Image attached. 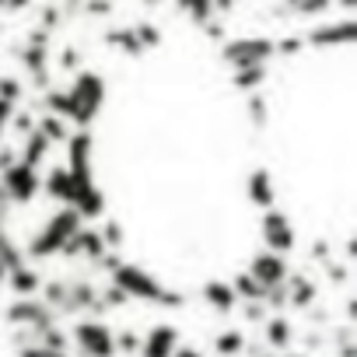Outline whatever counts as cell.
Returning <instances> with one entry per match:
<instances>
[{"label": "cell", "instance_id": "obj_1", "mask_svg": "<svg viewBox=\"0 0 357 357\" xmlns=\"http://www.w3.org/2000/svg\"><path fill=\"white\" fill-rule=\"evenodd\" d=\"M91 144L95 140H91L88 130H77L67 140V172H70V183H74L70 207H77V214L84 221L105 214V197H102V190L95 183V172H91Z\"/></svg>", "mask_w": 357, "mask_h": 357}, {"label": "cell", "instance_id": "obj_2", "mask_svg": "<svg viewBox=\"0 0 357 357\" xmlns=\"http://www.w3.org/2000/svg\"><path fill=\"white\" fill-rule=\"evenodd\" d=\"M102 102H105V81L95 74V70H81L67 91H46V105L50 112L77 123L81 130H88L95 123V116L102 112Z\"/></svg>", "mask_w": 357, "mask_h": 357}, {"label": "cell", "instance_id": "obj_3", "mask_svg": "<svg viewBox=\"0 0 357 357\" xmlns=\"http://www.w3.org/2000/svg\"><path fill=\"white\" fill-rule=\"evenodd\" d=\"M112 284H116V287H123V291L130 294V301H151V305H161V308H178V305L186 301V298H183V291L165 287L154 273H147L144 266L126 263V259L112 270Z\"/></svg>", "mask_w": 357, "mask_h": 357}, {"label": "cell", "instance_id": "obj_4", "mask_svg": "<svg viewBox=\"0 0 357 357\" xmlns=\"http://www.w3.org/2000/svg\"><path fill=\"white\" fill-rule=\"evenodd\" d=\"M84 225V218L77 214V207H70V204H63L50 221H46V228L29 242V256L32 259H50V256H60V249H63V242L77 231Z\"/></svg>", "mask_w": 357, "mask_h": 357}, {"label": "cell", "instance_id": "obj_5", "mask_svg": "<svg viewBox=\"0 0 357 357\" xmlns=\"http://www.w3.org/2000/svg\"><path fill=\"white\" fill-rule=\"evenodd\" d=\"M273 56H277V50H273V39H266V36L225 39V46H221V60H225L231 70H242V67H259V63H270Z\"/></svg>", "mask_w": 357, "mask_h": 357}, {"label": "cell", "instance_id": "obj_6", "mask_svg": "<svg viewBox=\"0 0 357 357\" xmlns=\"http://www.w3.org/2000/svg\"><path fill=\"white\" fill-rule=\"evenodd\" d=\"M43 190V178H39V168H29L22 161L8 165L0 172V193L8 197V204H32Z\"/></svg>", "mask_w": 357, "mask_h": 357}, {"label": "cell", "instance_id": "obj_7", "mask_svg": "<svg viewBox=\"0 0 357 357\" xmlns=\"http://www.w3.org/2000/svg\"><path fill=\"white\" fill-rule=\"evenodd\" d=\"M74 343L84 350V357H116V333L102 319H81L74 326Z\"/></svg>", "mask_w": 357, "mask_h": 357}, {"label": "cell", "instance_id": "obj_8", "mask_svg": "<svg viewBox=\"0 0 357 357\" xmlns=\"http://www.w3.org/2000/svg\"><path fill=\"white\" fill-rule=\"evenodd\" d=\"M4 319H8L11 326H18V329H29V333H36V329L56 322V319H53V308H50L46 301H36V294L11 301L8 312H4Z\"/></svg>", "mask_w": 357, "mask_h": 357}, {"label": "cell", "instance_id": "obj_9", "mask_svg": "<svg viewBox=\"0 0 357 357\" xmlns=\"http://www.w3.org/2000/svg\"><path fill=\"white\" fill-rule=\"evenodd\" d=\"M259 231H263V245L273 249V252H284V256H287V252L298 245V235H294L287 214L277 211V207L263 211V225H259Z\"/></svg>", "mask_w": 357, "mask_h": 357}, {"label": "cell", "instance_id": "obj_10", "mask_svg": "<svg viewBox=\"0 0 357 357\" xmlns=\"http://www.w3.org/2000/svg\"><path fill=\"white\" fill-rule=\"evenodd\" d=\"M357 36V25L354 18H340V22H322L315 25L308 36H305V46H315V50H333V46H350Z\"/></svg>", "mask_w": 357, "mask_h": 357}, {"label": "cell", "instance_id": "obj_11", "mask_svg": "<svg viewBox=\"0 0 357 357\" xmlns=\"http://www.w3.org/2000/svg\"><path fill=\"white\" fill-rule=\"evenodd\" d=\"M249 273H252V277H256L263 287H273V284H284V280H287L291 266H287L284 252L263 249V252H256V256H252V263H249Z\"/></svg>", "mask_w": 357, "mask_h": 357}, {"label": "cell", "instance_id": "obj_12", "mask_svg": "<svg viewBox=\"0 0 357 357\" xmlns=\"http://www.w3.org/2000/svg\"><path fill=\"white\" fill-rule=\"evenodd\" d=\"M105 252V242H102V231L98 228H77L67 242H63V249H60V256H67V259H74V256H84V259H98Z\"/></svg>", "mask_w": 357, "mask_h": 357}, {"label": "cell", "instance_id": "obj_13", "mask_svg": "<svg viewBox=\"0 0 357 357\" xmlns=\"http://www.w3.org/2000/svg\"><path fill=\"white\" fill-rule=\"evenodd\" d=\"M245 197H249L259 211L277 207V186H273L270 168H252V172H249V178H245Z\"/></svg>", "mask_w": 357, "mask_h": 357}, {"label": "cell", "instance_id": "obj_14", "mask_svg": "<svg viewBox=\"0 0 357 357\" xmlns=\"http://www.w3.org/2000/svg\"><path fill=\"white\" fill-rule=\"evenodd\" d=\"M63 312H95V315H102V312H105V305H102L98 291H95L88 280H74V284H67Z\"/></svg>", "mask_w": 357, "mask_h": 357}, {"label": "cell", "instance_id": "obj_15", "mask_svg": "<svg viewBox=\"0 0 357 357\" xmlns=\"http://www.w3.org/2000/svg\"><path fill=\"white\" fill-rule=\"evenodd\" d=\"M175 347H178V329L161 322L140 340V357H172Z\"/></svg>", "mask_w": 357, "mask_h": 357}, {"label": "cell", "instance_id": "obj_16", "mask_svg": "<svg viewBox=\"0 0 357 357\" xmlns=\"http://www.w3.org/2000/svg\"><path fill=\"white\" fill-rule=\"evenodd\" d=\"M18 60L29 67V74H32L39 84H46V63H50V50H46V29H43V32H36V36H32V43H29L25 50H18Z\"/></svg>", "mask_w": 357, "mask_h": 357}, {"label": "cell", "instance_id": "obj_17", "mask_svg": "<svg viewBox=\"0 0 357 357\" xmlns=\"http://www.w3.org/2000/svg\"><path fill=\"white\" fill-rule=\"evenodd\" d=\"M287 305H294V308H312L315 305V298H319V287H315V280H308L305 273H287Z\"/></svg>", "mask_w": 357, "mask_h": 357}, {"label": "cell", "instance_id": "obj_18", "mask_svg": "<svg viewBox=\"0 0 357 357\" xmlns=\"http://www.w3.org/2000/svg\"><path fill=\"white\" fill-rule=\"evenodd\" d=\"M200 294H204V301H207L211 308H218V312H235V305H238V294H235L231 280H207Z\"/></svg>", "mask_w": 357, "mask_h": 357}, {"label": "cell", "instance_id": "obj_19", "mask_svg": "<svg viewBox=\"0 0 357 357\" xmlns=\"http://www.w3.org/2000/svg\"><path fill=\"white\" fill-rule=\"evenodd\" d=\"M263 336L273 350H287L294 343V326L284 315H270V319H263Z\"/></svg>", "mask_w": 357, "mask_h": 357}, {"label": "cell", "instance_id": "obj_20", "mask_svg": "<svg viewBox=\"0 0 357 357\" xmlns=\"http://www.w3.org/2000/svg\"><path fill=\"white\" fill-rule=\"evenodd\" d=\"M4 284H11V291L18 294V298H29V294H39V287H43V277L32 270V266H15V270H8V280Z\"/></svg>", "mask_w": 357, "mask_h": 357}, {"label": "cell", "instance_id": "obj_21", "mask_svg": "<svg viewBox=\"0 0 357 357\" xmlns=\"http://www.w3.org/2000/svg\"><path fill=\"white\" fill-rule=\"evenodd\" d=\"M43 190H46L53 200L70 204V200H74V183H70V172H67V168H50V172H46V178H43Z\"/></svg>", "mask_w": 357, "mask_h": 357}, {"label": "cell", "instance_id": "obj_22", "mask_svg": "<svg viewBox=\"0 0 357 357\" xmlns=\"http://www.w3.org/2000/svg\"><path fill=\"white\" fill-rule=\"evenodd\" d=\"M50 140L39 133V130H32V133H25V144H22V165H29V168H39L43 161H46V154H50Z\"/></svg>", "mask_w": 357, "mask_h": 357}, {"label": "cell", "instance_id": "obj_23", "mask_svg": "<svg viewBox=\"0 0 357 357\" xmlns=\"http://www.w3.org/2000/svg\"><path fill=\"white\" fill-rule=\"evenodd\" d=\"M105 43H109L112 50L126 53V56H144V53H147L133 29H112V32H105Z\"/></svg>", "mask_w": 357, "mask_h": 357}, {"label": "cell", "instance_id": "obj_24", "mask_svg": "<svg viewBox=\"0 0 357 357\" xmlns=\"http://www.w3.org/2000/svg\"><path fill=\"white\" fill-rule=\"evenodd\" d=\"M263 84H266V63L231 70V88H238V91H256V88H263Z\"/></svg>", "mask_w": 357, "mask_h": 357}, {"label": "cell", "instance_id": "obj_25", "mask_svg": "<svg viewBox=\"0 0 357 357\" xmlns=\"http://www.w3.org/2000/svg\"><path fill=\"white\" fill-rule=\"evenodd\" d=\"M214 350H218V357H238V354L245 350V333H242V329H225V333H218V336H214Z\"/></svg>", "mask_w": 357, "mask_h": 357}, {"label": "cell", "instance_id": "obj_26", "mask_svg": "<svg viewBox=\"0 0 357 357\" xmlns=\"http://www.w3.org/2000/svg\"><path fill=\"white\" fill-rule=\"evenodd\" d=\"M231 287H235V294H238V301H263V284L252 277V273H235V280H231Z\"/></svg>", "mask_w": 357, "mask_h": 357}, {"label": "cell", "instance_id": "obj_27", "mask_svg": "<svg viewBox=\"0 0 357 357\" xmlns=\"http://www.w3.org/2000/svg\"><path fill=\"white\" fill-rule=\"evenodd\" d=\"M178 11H186L193 25H204L214 18V0H175Z\"/></svg>", "mask_w": 357, "mask_h": 357}, {"label": "cell", "instance_id": "obj_28", "mask_svg": "<svg viewBox=\"0 0 357 357\" xmlns=\"http://www.w3.org/2000/svg\"><path fill=\"white\" fill-rule=\"evenodd\" d=\"M36 130L50 140V144H56V140H67V123H63V116H43L39 123H36Z\"/></svg>", "mask_w": 357, "mask_h": 357}, {"label": "cell", "instance_id": "obj_29", "mask_svg": "<svg viewBox=\"0 0 357 357\" xmlns=\"http://www.w3.org/2000/svg\"><path fill=\"white\" fill-rule=\"evenodd\" d=\"M36 336H39V343H43V347H50V350H67V333H63V329H56V322H50V326L36 329Z\"/></svg>", "mask_w": 357, "mask_h": 357}, {"label": "cell", "instance_id": "obj_30", "mask_svg": "<svg viewBox=\"0 0 357 357\" xmlns=\"http://www.w3.org/2000/svg\"><path fill=\"white\" fill-rule=\"evenodd\" d=\"M329 8H333V0H298V4H291L298 18H322Z\"/></svg>", "mask_w": 357, "mask_h": 357}, {"label": "cell", "instance_id": "obj_31", "mask_svg": "<svg viewBox=\"0 0 357 357\" xmlns=\"http://www.w3.org/2000/svg\"><path fill=\"white\" fill-rule=\"evenodd\" d=\"M0 259L8 263V270H15V266H22V263H25V259H22V249L11 242V235H8L4 228H0Z\"/></svg>", "mask_w": 357, "mask_h": 357}, {"label": "cell", "instance_id": "obj_32", "mask_svg": "<svg viewBox=\"0 0 357 357\" xmlns=\"http://www.w3.org/2000/svg\"><path fill=\"white\" fill-rule=\"evenodd\" d=\"M39 291H43V301H46L50 308H63V298H67V284H63V280L43 284Z\"/></svg>", "mask_w": 357, "mask_h": 357}, {"label": "cell", "instance_id": "obj_33", "mask_svg": "<svg viewBox=\"0 0 357 357\" xmlns=\"http://www.w3.org/2000/svg\"><path fill=\"white\" fill-rule=\"evenodd\" d=\"M98 298H102V305H105V308H123V305H130V294H126L123 287H116V284L102 287V291H98Z\"/></svg>", "mask_w": 357, "mask_h": 357}, {"label": "cell", "instance_id": "obj_34", "mask_svg": "<svg viewBox=\"0 0 357 357\" xmlns=\"http://www.w3.org/2000/svg\"><path fill=\"white\" fill-rule=\"evenodd\" d=\"M116 354H126V357L140 354V336H137L133 329H123V333L116 336Z\"/></svg>", "mask_w": 357, "mask_h": 357}, {"label": "cell", "instance_id": "obj_35", "mask_svg": "<svg viewBox=\"0 0 357 357\" xmlns=\"http://www.w3.org/2000/svg\"><path fill=\"white\" fill-rule=\"evenodd\" d=\"M133 32H137V39L144 43V50H154V46H161V32H158L151 22H140V25H133Z\"/></svg>", "mask_w": 357, "mask_h": 357}, {"label": "cell", "instance_id": "obj_36", "mask_svg": "<svg viewBox=\"0 0 357 357\" xmlns=\"http://www.w3.org/2000/svg\"><path fill=\"white\" fill-rule=\"evenodd\" d=\"M123 238H126V235H123V225L109 218V221H105V228H102V242H105V249H119V245H123Z\"/></svg>", "mask_w": 357, "mask_h": 357}, {"label": "cell", "instance_id": "obj_37", "mask_svg": "<svg viewBox=\"0 0 357 357\" xmlns=\"http://www.w3.org/2000/svg\"><path fill=\"white\" fill-rule=\"evenodd\" d=\"M273 50H277V56H298L305 50V39L301 36H287V39H277Z\"/></svg>", "mask_w": 357, "mask_h": 357}, {"label": "cell", "instance_id": "obj_38", "mask_svg": "<svg viewBox=\"0 0 357 357\" xmlns=\"http://www.w3.org/2000/svg\"><path fill=\"white\" fill-rule=\"evenodd\" d=\"M322 266H326V273H329V280H333V284H347V280H350L347 263H336V259L329 256V259H322Z\"/></svg>", "mask_w": 357, "mask_h": 357}, {"label": "cell", "instance_id": "obj_39", "mask_svg": "<svg viewBox=\"0 0 357 357\" xmlns=\"http://www.w3.org/2000/svg\"><path fill=\"white\" fill-rule=\"evenodd\" d=\"M18 357H67V350H50V347H43V343H25V347L18 350Z\"/></svg>", "mask_w": 357, "mask_h": 357}, {"label": "cell", "instance_id": "obj_40", "mask_svg": "<svg viewBox=\"0 0 357 357\" xmlns=\"http://www.w3.org/2000/svg\"><path fill=\"white\" fill-rule=\"evenodd\" d=\"M0 98H4V102H18V98H22V81L0 77Z\"/></svg>", "mask_w": 357, "mask_h": 357}, {"label": "cell", "instance_id": "obj_41", "mask_svg": "<svg viewBox=\"0 0 357 357\" xmlns=\"http://www.w3.org/2000/svg\"><path fill=\"white\" fill-rule=\"evenodd\" d=\"M245 109H249V116H252V123H256V126H263V123H266V98H263V95H252Z\"/></svg>", "mask_w": 357, "mask_h": 357}, {"label": "cell", "instance_id": "obj_42", "mask_svg": "<svg viewBox=\"0 0 357 357\" xmlns=\"http://www.w3.org/2000/svg\"><path fill=\"white\" fill-rule=\"evenodd\" d=\"M242 312H245V319H249V322H263L270 308H266L263 301H245V308H242Z\"/></svg>", "mask_w": 357, "mask_h": 357}, {"label": "cell", "instance_id": "obj_43", "mask_svg": "<svg viewBox=\"0 0 357 357\" xmlns=\"http://www.w3.org/2000/svg\"><path fill=\"white\" fill-rule=\"evenodd\" d=\"M95 263H98V266H102V270H109V273H112V270H116V266H119V263H123V256H119V252H116V249H105V252H102V256H98V259H95Z\"/></svg>", "mask_w": 357, "mask_h": 357}, {"label": "cell", "instance_id": "obj_44", "mask_svg": "<svg viewBox=\"0 0 357 357\" xmlns=\"http://www.w3.org/2000/svg\"><path fill=\"white\" fill-rule=\"evenodd\" d=\"M11 123H15V130L25 137V133H32L36 130V119L29 116V112H18V116H11Z\"/></svg>", "mask_w": 357, "mask_h": 357}, {"label": "cell", "instance_id": "obj_45", "mask_svg": "<svg viewBox=\"0 0 357 357\" xmlns=\"http://www.w3.org/2000/svg\"><path fill=\"white\" fill-rule=\"evenodd\" d=\"M11 116H15V102H4V98H0V137H4V126L11 123Z\"/></svg>", "mask_w": 357, "mask_h": 357}, {"label": "cell", "instance_id": "obj_46", "mask_svg": "<svg viewBox=\"0 0 357 357\" xmlns=\"http://www.w3.org/2000/svg\"><path fill=\"white\" fill-rule=\"evenodd\" d=\"M88 11L91 15H109L112 11V0H88Z\"/></svg>", "mask_w": 357, "mask_h": 357}, {"label": "cell", "instance_id": "obj_47", "mask_svg": "<svg viewBox=\"0 0 357 357\" xmlns=\"http://www.w3.org/2000/svg\"><path fill=\"white\" fill-rule=\"evenodd\" d=\"M60 25V11L56 8H46L43 11V29H56Z\"/></svg>", "mask_w": 357, "mask_h": 357}, {"label": "cell", "instance_id": "obj_48", "mask_svg": "<svg viewBox=\"0 0 357 357\" xmlns=\"http://www.w3.org/2000/svg\"><path fill=\"white\" fill-rule=\"evenodd\" d=\"M312 259H319V263H322V259H329V242H322V238H319V242H312Z\"/></svg>", "mask_w": 357, "mask_h": 357}, {"label": "cell", "instance_id": "obj_49", "mask_svg": "<svg viewBox=\"0 0 357 357\" xmlns=\"http://www.w3.org/2000/svg\"><path fill=\"white\" fill-rule=\"evenodd\" d=\"M172 357H204V354H200L197 347H175V350H172Z\"/></svg>", "mask_w": 357, "mask_h": 357}, {"label": "cell", "instance_id": "obj_50", "mask_svg": "<svg viewBox=\"0 0 357 357\" xmlns=\"http://www.w3.org/2000/svg\"><path fill=\"white\" fill-rule=\"evenodd\" d=\"M15 161H18V158H15V151H8V147L0 151V172H4L8 165H15Z\"/></svg>", "mask_w": 357, "mask_h": 357}, {"label": "cell", "instance_id": "obj_51", "mask_svg": "<svg viewBox=\"0 0 357 357\" xmlns=\"http://www.w3.org/2000/svg\"><path fill=\"white\" fill-rule=\"evenodd\" d=\"M60 63H63L67 70H74V63H77V53H74V50H63V60H60Z\"/></svg>", "mask_w": 357, "mask_h": 357}, {"label": "cell", "instance_id": "obj_52", "mask_svg": "<svg viewBox=\"0 0 357 357\" xmlns=\"http://www.w3.org/2000/svg\"><path fill=\"white\" fill-rule=\"evenodd\" d=\"M235 8V0H214V11H221V15H228Z\"/></svg>", "mask_w": 357, "mask_h": 357}, {"label": "cell", "instance_id": "obj_53", "mask_svg": "<svg viewBox=\"0 0 357 357\" xmlns=\"http://www.w3.org/2000/svg\"><path fill=\"white\" fill-rule=\"evenodd\" d=\"M340 357H357V343H354V340L343 343V347H340Z\"/></svg>", "mask_w": 357, "mask_h": 357}, {"label": "cell", "instance_id": "obj_54", "mask_svg": "<svg viewBox=\"0 0 357 357\" xmlns=\"http://www.w3.org/2000/svg\"><path fill=\"white\" fill-rule=\"evenodd\" d=\"M4 8L8 11H22V8H29V0H4Z\"/></svg>", "mask_w": 357, "mask_h": 357}, {"label": "cell", "instance_id": "obj_55", "mask_svg": "<svg viewBox=\"0 0 357 357\" xmlns=\"http://www.w3.org/2000/svg\"><path fill=\"white\" fill-rule=\"evenodd\" d=\"M347 319H350V322L357 319V298H347Z\"/></svg>", "mask_w": 357, "mask_h": 357}, {"label": "cell", "instance_id": "obj_56", "mask_svg": "<svg viewBox=\"0 0 357 357\" xmlns=\"http://www.w3.org/2000/svg\"><path fill=\"white\" fill-rule=\"evenodd\" d=\"M343 252H347V259H354V256H357V242L347 238V249H343Z\"/></svg>", "mask_w": 357, "mask_h": 357}, {"label": "cell", "instance_id": "obj_57", "mask_svg": "<svg viewBox=\"0 0 357 357\" xmlns=\"http://www.w3.org/2000/svg\"><path fill=\"white\" fill-rule=\"evenodd\" d=\"M340 8H343V11H347V15H350V11H354V8H357V0H340Z\"/></svg>", "mask_w": 357, "mask_h": 357}, {"label": "cell", "instance_id": "obj_58", "mask_svg": "<svg viewBox=\"0 0 357 357\" xmlns=\"http://www.w3.org/2000/svg\"><path fill=\"white\" fill-rule=\"evenodd\" d=\"M4 280H8V263L0 259V287H4Z\"/></svg>", "mask_w": 357, "mask_h": 357}, {"label": "cell", "instance_id": "obj_59", "mask_svg": "<svg viewBox=\"0 0 357 357\" xmlns=\"http://www.w3.org/2000/svg\"><path fill=\"white\" fill-rule=\"evenodd\" d=\"M144 4H147V8H158V4H161V0H144Z\"/></svg>", "mask_w": 357, "mask_h": 357}, {"label": "cell", "instance_id": "obj_60", "mask_svg": "<svg viewBox=\"0 0 357 357\" xmlns=\"http://www.w3.org/2000/svg\"><path fill=\"white\" fill-rule=\"evenodd\" d=\"M284 4H287V8H291V4H298V0H284Z\"/></svg>", "mask_w": 357, "mask_h": 357}, {"label": "cell", "instance_id": "obj_61", "mask_svg": "<svg viewBox=\"0 0 357 357\" xmlns=\"http://www.w3.org/2000/svg\"><path fill=\"white\" fill-rule=\"evenodd\" d=\"M259 357H273V354H259Z\"/></svg>", "mask_w": 357, "mask_h": 357}, {"label": "cell", "instance_id": "obj_62", "mask_svg": "<svg viewBox=\"0 0 357 357\" xmlns=\"http://www.w3.org/2000/svg\"><path fill=\"white\" fill-rule=\"evenodd\" d=\"M0 8H4V0H0Z\"/></svg>", "mask_w": 357, "mask_h": 357}, {"label": "cell", "instance_id": "obj_63", "mask_svg": "<svg viewBox=\"0 0 357 357\" xmlns=\"http://www.w3.org/2000/svg\"><path fill=\"white\" fill-rule=\"evenodd\" d=\"M133 357H137V354H133Z\"/></svg>", "mask_w": 357, "mask_h": 357}]
</instances>
